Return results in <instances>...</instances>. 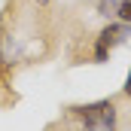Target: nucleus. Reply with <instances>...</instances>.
I'll return each instance as SVG.
<instances>
[{"instance_id":"f257e3e1","label":"nucleus","mask_w":131,"mask_h":131,"mask_svg":"<svg viewBox=\"0 0 131 131\" xmlns=\"http://www.w3.org/2000/svg\"><path fill=\"white\" fill-rule=\"evenodd\" d=\"M85 131H116V104L113 101H95L85 107H76Z\"/></svg>"},{"instance_id":"f03ea898","label":"nucleus","mask_w":131,"mask_h":131,"mask_svg":"<svg viewBox=\"0 0 131 131\" xmlns=\"http://www.w3.org/2000/svg\"><path fill=\"white\" fill-rule=\"evenodd\" d=\"M128 40V28L125 25H110V28H104L98 34V43H95V58L104 61L107 55H110V49H116L119 43H125Z\"/></svg>"},{"instance_id":"7ed1b4c3","label":"nucleus","mask_w":131,"mask_h":131,"mask_svg":"<svg viewBox=\"0 0 131 131\" xmlns=\"http://www.w3.org/2000/svg\"><path fill=\"white\" fill-rule=\"evenodd\" d=\"M116 15H119L125 25H131V0H119V9H116Z\"/></svg>"},{"instance_id":"20e7f679","label":"nucleus","mask_w":131,"mask_h":131,"mask_svg":"<svg viewBox=\"0 0 131 131\" xmlns=\"http://www.w3.org/2000/svg\"><path fill=\"white\" fill-rule=\"evenodd\" d=\"M101 15H116V9H119V0H101L98 3Z\"/></svg>"},{"instance_id":"39448f33","label":"nucleus","mask_w":131,"mask_h":131,"mask_svg":"<svg viewBox=\"0 0 131 131\" xmlns=\"http://www.w3.org/2000/svg\"><path fill=\"white\" fill-rule=\"evenodd\" d=\"M125 95L131 98V73H128V79H125Z\"/></svg>"},{"instance_id":"423d86ee","label":"nucleus","mask_w":131,"mask_h":131,"mask_svg":"<svg viewBox=\"0 0 131 131\" xmlns=\"http://www.w3.org/2000/svg\"><path fill=\"white\" fill-rule=\"evenodd\" d=\"M37 3H40V6H46V3H49V0H37Z\"/></svg>"}]
</instances>
